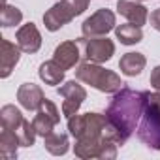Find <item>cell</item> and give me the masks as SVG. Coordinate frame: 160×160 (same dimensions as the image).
Masks as SVG:
<instances>
[{"label":"cell","instance_id":"52a82bcc","mask_svg":"<svg viewBox=\"0 0 160 160\" xmlns=\"http://www.w3.org/2000/svg\"><path fill=\"white\" fill-rule=\"evenodd\" d=\"M77 15H79V12L72 4V0H60V2H57L55 6H51V10H47L43 13V23H45L47 30L55 32V30L62 28L64 25H68Z\"/></svg>","mask_w":160,"mask_h":160},{"label":"cell","instance_id":"44dd1931","mask_svg":"<svg viewBox=\"0 0 160 160\" xmlns=\"http://www.w3.org/2000/svg\"><path fill=\"white\" fill-rule=\"evenodd\" d=\"M23 21V12L15 6H10V4H2V12H0V25L4 28H10V27H15Z\"/></svg>","mask_w":160,"mask_h":160},{"label":"cell","instance_id":"30bf717a","mask_svg":"<svg viewBox=\"0 0 160 160\" xmlns=\"http://www.w3.org/2000/svg\"><path fill=\"white\" fill-rule=\"evenodd\" d=\"M60 122V113L57 109V106L51 102V100H43V104L38 108L36 111V117L32 119V124H34V130L38 136L45 138L47 134H51L55 130V126Z\"/></svg>","mask_w":160,"mask_h":160},{"label":"cell","instance_id":"9a60e30c","mask_svg":"<svg viewBox=\"0 0 160 160\" xmlns=\"http://www.w3.org/2000/svg\"><path fill=\"white\" fill-rule=\"evenodd\" d=\"M79 58H81V49H79L77 42H62L60 45H57L55 53H53V60H57L64 70L73 68Z\"/></svg>","mask_w":160,"mask_h":160},{"label":"cell","instance_id":"ac0fdd59","mask_svg":"<svg viewBox=\"0 0 160 160\" xmlns=\"http://www.w3.org/2000/svg\"><path fill=\"white\" fill-rule=\"evenodd\" d=\"M17 147H21L19 138L10 130L2 126V134H0V156L4 160H12L17 156Z\"/></svg>","mask_w":160,"mask_h":160},{"label":"cell","instance_id":"5bb4252c","mask_svg":"<svg viewBox=\"0 0 160 160\" xmlns=\"http://www.w3.org/2000/svg\"><path fill=\"white\" fill-rule=\"evenodd\" d=\"M17 100H19V104L25 109L38 111V108L43 104L45 96H43V91L38 85H34V83H23L17 89Z\"/></svg>","mask_w":160,"mask_h":160},{"label":"cell","instance_id":"4fadbf2b","mask_svg":"<svg viewBox=\"0 0 160 160\" xmlns=\"http://www.w3.org/2000/svg\"><path fill=\"white\" fill-rule=\"evenodd\" d=\"M117 12L128 19V23H134L138 27H143L149 19L147 8L139 4L138 0H119L117 2Z\"/></svg>","mask_w":160,"mask_h":160},{"label":"cell","instance_id":"603a6c76","mask_svg":"<svg viewBox=\"0 0 160 160\" xmlns=\"http://www.w3.org/2000/svg\"><path fill=\"white\" fill-rule=\"evenodd\" d=\"M149 21H151V27H152L154 30H158V32H160V10H154V12L151 13Z\"/></svg>","mask_w":160,"mask_h":160},{"label":"cell","instance_id":"6da1fadb","mask_svg":"<svg viewBox=\"0 0 160 160\" xmlns=\"http://www.w3.org/2000/svg\"><path fill=\"white\" fill-rule=\"evenodd\" d=\"M147 91H134L124 85L117 92H113V98L106 109V138H109L117 145L126 143L134 130H138L139 119L147 104Z\"/></svg>","mask_w":160,"mask_h":160},{"label":"cell","instance_id":"ba28073f","mask_svg":"<svg viewBox=\"0 0 160 160\" xmlns=\"http://www.w3.org/2000/svg\"><path fill=\"white\" fill-rule=\"evenodd\" d=\"M57 92L64 100L62 102V113L66 117L75 115L79 111V108H81V104L87 100V91L77 81H66L64 85H60L57 89Z\"/></svg>","mask_w":160,"mask_h":160},{"label":"cell","instance_id":"8992f818","mask_svg":"<svg viewBox=\"0 0 160 160\" xmlns=\"http://www.w3.org/2000/svg\"><path fill=\"white\" fill-rule=\"evenodd\" d=\"M77 43H79V49H81V57L87 62H96V64L108 62L115 55V43L106 36H98V38L81 36L77 40Z\"/></svg>","mask_w":160,"mask_h":160},{"label":"cell","instance_id":"9c48e42d","mask_svg":"<svg viewBox=\"0 0 160 160\" xmlns=\"http://www.w3.org/2000/svg\"><path fill=\"white\" fill-rule=\"evenodd\" d=\"M113 28H115V13L111 10H98L89 19H85L83 25H81V32L87 38L106 36Z\"/></svg>","mask_w":160,"mask_h":160},{"label":"cell","instance_id":"8fae6325","mask_svg":"<svg viewBox=\"0 0 160 160\" xmlns=\"http://www.w3.org/2000/svg\"><path fill=\"white\" fill-rule=\"evenodd\" d=\"M19 58H21V47L2 38V42H0V75L10 77Z\"/></svg>","mask_w":160,"mask_h":160},{"label":"cell","instance_id":"e0dca14e","mask_svg":"<svg viewBox=\"0 0 160 160\" xmlns=\"http://www.w3.org/2000/svg\"><path fill=\"white\" fill-rule=\"evenodd\" d=\"M64 68L57 62V60H45L42 62L38 73H40V79L45 83V85H60L62 79H64Z\"/></svg>","mask_w":160,"mask_h":160},{"label":"cell","instance_id":"7a4b0ae2","mask_svg":"<svg viewBox=\"0 0 160 160\" xmlns=\"http://www.w3.org/2000/svg\"><path fill=\"white\" fill-rule=\"evenodd\" d=\"M106 126L108 119L100 113H75L68 117V130L75 141H102L106 139Z\"/></svg>","mask_w":160,"mask_h":160},{"label":"cell","instance_id":"3957f363","mask_svg":"<svg viewBox=\"0 0 160 160\" xmlns=\"http://www.w3.org/2000/svg\"><path fill=\"white\" fill-rule=\"evenodd\" d=\"M75 77L79 79V81L94 87L100 92H117L124 85L115 72L106 70V68L98 66L96 62H83V64H79L77 70H75Z\"/></svg>","mask_w":160,"mask_h":160},{"label":"cell","instance_id":"cb8c5ba5","mask_svg":"<svg viewBox=\"0 0 160 160\" xmlns=\"http://www.w3.org/2000/svg\"><path fill=\"white\" fill-rule=\"evenodd\" d=\"M72 4L77 8V12H79V15H81L87 8H89V4H91V0H72Z\"/></svg>","mask_w":160,"mask_h":160},{"label":"cell","instance_id":"7402d4cb","mask_svg":"<svg viewBox=\"0 0 160 160\" xmlns=\"http://www.w3.org/2000/svg\"><path fill=\"white\" fill-rule=\"evenodd\" d=\"M151 87L160 92V66H156V68L151 72Z\"/></svg>","mask_w":160,"mask_h":160},{"label":"cell","instance_id":"ffe728a7","mask_svg":"<svg viewBox=\"0 0 160 160\" xmlns=\"http://www.w3.org/2000/svg\"><path fill=\"white\" fill-rule=\"evenodd\" d=\"M115 36H117V40H121V43H124V45H134V43H138V42L143 40L141 27H138V25H134V23H126V25L115 27Z\"/></svg>","mask_w":160,"mask_h":160},{"label":"cell","instance_id":"5b68a950","mask_svg":"<svg viewBox=\"0 0 160 160\" xmlns=\"http://www.w3.org/2000/svg\"><path fill=\"white\" fill-rule=\"evenodd\" d=\"M138 139L141 143H145L149 149L160 151V109L149 100V96H147L143 115L139 119Z\"/></svg>","mask_w":160,"mask_h":160},{"label":"cell","instance_id":"d6986e66","mask_svg":"<svg viewBox=\"0 0 160 160\" xmlns=\"http://www.w3.org/2000/svg\"><path fill=\"white\" fill-rule=\"evenodd\" d=\"M43 145H45V149H47L51 154H55V156H62V154H66L68 149H70L68 136L62 134V132H55V130L43 138Z\"/></svg>","mask_w":160,"mask_h":160},{"label":"cell","instance_id":"7c38bea8","mask_svg":"<svg viewBox=\"0 0 160 160\" xmlns=\"http://www.w3.org/2000/svg\"><path fill=\"white\" fill-rule=\"evenodd\" d=\"M15 40H17V45L21 47L23 53H30V55H32V53H36V51L42 47V34H40V30L36 28L34 23L23 25V27L17 30Z\"/></svg>","mask_w":160,"mask_h":160},{"label":"cell","instance_id":"277c9868","mask_svg":"<svg viewBox=\"0 0 160 160\" xmlns=\"http://www.w3.org/2000/svg\"><path fill=\"white\" fill-rule=\"evenodd\" d=\"M0 121H2L4 128H10L19 138L21 147H32L34 145L36 136H38L36 130H34V124L30 121H27L23 117V113L15 106L8 104V106H4L2 109H0Z\"/></svg>","mask_w":160,"mask_h":160},{"label":"cell","instance_id":"2e32d148","mask_svg":"<svg viewBox=\"0 0 160 160\" xmlns=\"http://www.w3.org/2000/svg\"><path fill=\"white\" fill-rule=\"evenodd\" d=\"M145 64H147V58H145V55H141V53H126V55H122L121 60H119L121 72H122L124 75H128V77L139 75V73L143 72Z\"/></svg>","mask_w":160,"mask_h":160}]
</instances>
